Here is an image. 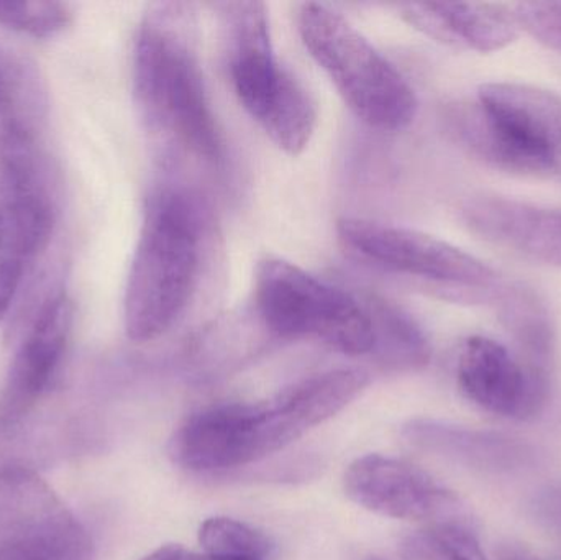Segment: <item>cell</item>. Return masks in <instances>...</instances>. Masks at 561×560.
Listing matches in <instances>:
<instances>
[{"mask_svg":"<svg viewBox=\"0 0 561 560\" xmlns=\"http://www.w3.org/2000/svg\"><path fill=\"white\" fill-rule=\"evenodd\" d=\"M201 266V227L184 194L161 191L145 210L124 296L125 334L135 344L167 334L190 305Z\"/></svg>","mask_w":561,"mask_h":560,"instance_id":"cell-1","label":"cell"},{"mask_svg":"<svg viewBox=\"0 0 561 560\" xmlns=\"http://www.w3.org/2000/svg\"><path fill=\"white\" fill-rule=\"evenodd\" d=\"M181 5H160L145 16L134 53L138 104L154 127L163 128L203 160H222L224 145L207 99L203 71Z\"/></svg>","mask_w":561,"mask_h":560,"instance_id":"cell-2","label":"cell"},{"mask_svg":"<svg viewBox=\"0 0 561 560\" xmlns=\"http://www.w3.org/2000/svg\"><path fill=\"white\" fill-rule=\"evenodd\" d=\"M465 147L483 163L523 176L561 181V98L514 82L481 85L455 115Z\"/></svg>","mask_w":561,"mask_h":560,"instance_id":"cell-3","label":"cell"},{"mask_svg":"<svg viewBox=\"0 0 561 560\" xmlns=\"http://www.w3.org/2000/svg\"><path fill=\"white\" fill-rule=\"evenodd\" d=\"M297 25L307 52L356 117L381 132L414 122V89L348 20L322 3H304Z\"/></svg>","mask_w":561,"mask_h":560,"instance_id":"cell-4","label":"cell"},{"mask_svg":"<svg viewBox=\"0 0 561 560\" xmlns=\"http://www.w3.org/2000/svg\"><path fill=\"white\" fill-rule=\"evenodd\" d=\"M255 305L266 328L284 339L313 338L345 355L375 352L373 315L350 293L283 259L256 266Z\"/></svg>","mask_w":561,"mask_h":560,"instance_id":"cell-5","label":"cell"},{"mask_svg":"<svg viewBox=\"0 0 561 560\" xmlns=\"http://www.w3.org/2000/svg\"><path fill=\"white\" fill-rule=\"evenodd\" d=\"M336 232L363 259L442 286L463 301H496L503 293L496 270L437 237L356 217L339 220Z\"/></svg>","mask_w":561,"mask_h":560,"instance_id":"cell-6","label":"cell"},{"mask_svg":"<svg viewBox=\"0 0 561 560\" xmlns=\"http://www.w3.org/2000/svg\"><path fill=\"white\" fill-rule=\"evenodd\" d=\"M0 560H95L88 529L28 467H0Z\"/></svg>","mask_w":561,"mask_h":560,"instance_id":"cell-7","label":"cell"},{"mask_svg":"<svg viewBox=\"0 0 561 560\" xmlns=\"http://www.w3.org/2000/svg\"><path fill=\"white\" fill-rule=\"evenodd\" d=\"M346 496L356 505L386 518L454 523L458 510L454 493L427 472L404 460L369 454L356 459L343 479Z\"/></svg>","mask_w":561,"mask_h":560,"instance_id":"cell-8","label":"cell"},{"mask_svg":"<svg viewBox=\"0 0 561 560\" xmlns=\"http://www.w3.org/2000/svg\"><path fill=\"white\" fill-rule=\"evenodd\" d=\"M75 305L66 293L46 299L20 342L0 390V424H16L58 375L71 338Z\"/></svg>","mask_w":561,"mask_h":560,"instance_id":"cell-9","label":"cell"},{"mask_svg":"<svg viewBox=\"0 0 561 560\" xmlns=\"http://www.w3.org/2000/svg\"><path fill=\"white\" fill-rule=\"evenodd\" d=\"M461 393L484 411L511 420L537 416L550 387L530 377L513 351L483 335L465 342L457 365Z\"/></svg>","mask_w":561,"mask_h":560,"instance_id":"cell-10","label":"cell"},{"mask_svg":"<svg viewBox=\"0 0 561 560\" xmlns=\"http://www.w3.org/2000/svg\"><path fill=\"white\" fill-rule=\"evenodd\" d=\"M260 404H219L193 414L171 439L174 462L196 472L236 469L260 460Z\"/></svg>","mask_w":561,"mask_h":560,"instance_id":"cell-11","label":"cell"},{"mask_svg":"<svg viewBox=\"0 0 561 560\" xmlns=\"http://www.w3.org/2000/svg\"><path fill=\"white\" fill-rule=\"evenodd\" d=\"M465 222L484 242L561 268V209L503 196L468 201Z\"/></svg>","mask_w":561,"mask_h":560,"instance_id":"cell-12","label":"cell"},{"mask_svg":"<svg viewBox=\"0 0 561 560\" xmlns=\"http://www.w3.org/2000/svg\"><path fill=\"white\" fill-rule=\"evenodd\" d=\"M233 9L236 48L230 75L240 104L260 124L278 95L286 69L273 49L265 3H237Z\"/></svg>","mask_w":561,"mask_h":560,"instance_id":"cell-13","label":"cell"},{"mask_svg":"<svg viewBox=\"0 0 561 560\" xmlns=\"http://www.w3.org/2000/svg\"><path fill=\"white\" fill-rule=\"evenodd\" d=\"M402 19L442 45L491 53L519 36L513 10L494 3H408Z\"/></svg>","mask_w":561,"mask_h":560,"instance_id":"cell-14","label":"cell"},{"mask_svg":"<svg viewBox=\"0 0 561 560\" xmlns=\"http://www.w3.org/2000/svg\"><path fill=\"white\" fill-rule=\"evenodd\" d=\"M53 227L49 194L0 197V322L9 315L28 266L48 245Z\"/></svg>","mask_w":561,"mask_h":560,"instance_id":"cell-15","label":"cell"},{"mask_svg":"<svg viewBox=\"0 0 561 560\" xmlns=\"http://www.w3.org/2000/svg\"><path fill=\"white\" fill-rule=\"evenodd\" d=\"M500 319L516 344V357L530 377L552 385L556 329L546 302L526 286L504 288L496 299Z\"/></svg>","mask_w":561,"mask_h":560,"instance_id":"cell-16","label":"cell"},{"mask_svg":"<svg viewBox=\"0 0 561 560\" xmlns=\"http://www.w3.org/2000/svg\"><path fill=\"white\" fill-rule=\"evenodd\" d=\"M260 127L290 157L306 150L317 127V105L302 84L286 71L283 84Z\"/></svg>","mask_w":561,"mask_h":560,"instance_id":"cell-17","label":"cell"},{"mask_svg":"<svg viewBox=\"0 0 561 560\" xmlns=\"http://www.w3.org/2000/svg\"><path fill=\"white\" fill-rule=\"evenodd\" d=\"M415 443L434 447L447 456L467 460L471 466L483 469H510L523 459L524 450L510 439L486 434L468 433L450 427H414Z\"/></svg>","mask_w":561,"mask_h":560,"instance_id":"cell-18","label":"cell"},{"mask_svg":"<svg viewBox=\"0 0 561 560\" xmlns=\"http://www.w3.org/2000/svg\"><path fill=\"white\" fill-rule=\"evenodd\" d=\"M375 322L376 345L382 361L402 370H417L431 361V345L417 324L402 312L382 311Z\"/></svg>","mask_w":561,"mask_h":560,"instance_id":"cell-19","label":"cell"},{"mask_svg":"<svg viewBox=\"0 0 561 560\" xmlns=\"http://www.w3.org/2000/svg\"><path fill=\"white\" fill-rule=\"evenodd\" d=\"M404 560H488L473 533L458 523H438L402 541Z\"/></svg>","mask_w":561,"mask_h":560,"instance_id":"cell-20","label":"cell"},{"mask_svg":"<svg viewBox=\"0 0 561 560\" xmlns=\"http://www.w3.org/2000/svg\"><path fill=\"white\" fill-rule=\"evenodd\" d=\"M199 542L206 555L222 558L265 560L272 551L268 539L245 523L209 518L201 525Z\"/></svg>","mask_w":561,"mask_h":560,"instance_id":"cell-21","label":"cell"},{"mask_svg":"<svg viewBox=\"0 0 561 560\" xmlns=\"http://www.w3.org/2000/svg\"><path fill=\"white\" fill-rule=\"evenodd\" d=\"M68 3L55 0L0 2V25L35 38H53L71 25Z\"/></svg>","mask_w":561,"mask_h":560,"instance_id":"cell-22","label":"cell"},{"mask_svg":"<svg viewBox=\"0 0 561 560\" xmlns=\"http://www.w3.org/2000/svg\"><path fill=\"white\" fill-rule=\"evenodd\" d=\"M513 12L520 30L561 53V2H523Z\"/></svg>","mask_w":561,"mask_h":560,"instance_id":"cell-23","label":"cell"},{"mask_svg":"<svg viewBox=\"0 0 561 560\" xmlns=\"http://www.w3.org/2000/svg\"><path fill=\"white\" fill-rule=\"evenodd\" d=\"M494 560H542L537 558L534 552L527 551V549L519 548V546H507V548L501 549L497 552Z\"/></svg>","mask_w":561,"mask_h":560,"instance_id":"cell-24","label":"cell"},{"mask_svg":"<svg viewBox=\"0 0 561 560\" xmlns=\"http://www.w3.org/2000/svg\"><path fill=\"white\" fill-rule=\"evenodd\" d=\"M184 549L181 546L168 545L161 546L157 551L151 552L150 556L141 560H181L184 556Z\"/></svg>","mask_w":561,"mask_h":560,"instance_id":"cell-25","label":"cell"},{"mask_svg":"<svg viewBox=\"0 0 561 560\" xmlns=\"http://www.w3.org/2000/svg\"><path fill=\"white\" fill-rule=\"evenodd\" d=\"M9 82L5 76L0 72V112H5L10 107Z\"/></svg>","mask_w":561,"mask_h":560,"instance_id":"cell-26","label":"cell"},{"mask_svg":"<svg viewBox=\"0 0 561 560\" xmlns=\"http://www.w3.org/2000/svg\"><path fill=\"white\" fill-rule=\"evenodd\" d=\"M181 560H253V559H240V558H222V556L213 555H194V552H184L183 559Z\"/></svg>","mask_w":561,"mask_h":560,"instance_id":"cell-27","label":"cell"},{"mask_svg":"<svg viewBox=\"0 0 561 560\" xmlns=\"http://www.w3.org/2000/svg\"><path fill=\"white\" fill-rule=\"evenodd\" d=\"M368 560H385V559H379V558H369Z\"/></svg>","mask_w":561,"mask_h":560,"instance_id":"cell-28","label":"cell"}]
</instances>
